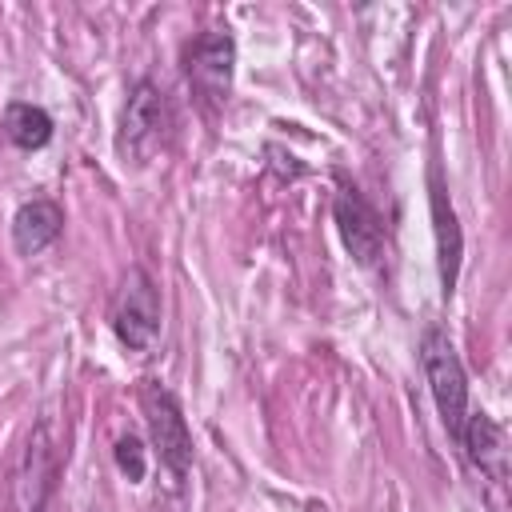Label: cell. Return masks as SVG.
<instances>
[{
	"label": "cell",
	"instance_id": "7",
	"mask_svg": "<svg viewBox=\"0 0 512 512\" xmlns=\"http://www.w3.org/2000/svg\"><path fill=\"white\" fill-rule=\"evenodd\" d=\"M332 216H336L340 240H344V248L352 252V260L364 264V268H376V264L384 260V252H388V232H384L380 212L360 196L356 184H340V188H336Z\"/></svg>",
	"mask_w": 512,
	"mask_h": 512
},
{
	"label": "cell",
	"instance_id": "6",
	"mask_svg": "<svg viewBox=\"0 0 512 512\" xmlns=\"http://www.w3.org/2000/svg\"><path fill=\"white\" fill-rule=\"evenodd\" d=\"M56 476H60V448H56L48 424H40L24 440L20 460L12 468V504H16V512H48V500L56 492Z\"/></svg>",
	"mask_w": 512,
	"mask_h": 512
},
{
	"label": "cell",
	"instance_id": "10",
	"mask_svg": "<svg viewBox=\"0 0 512 512\" xmlns=\"http://www.w3.org/2000/svg\"><path fill=\"white\" fill-rule=\"evenodd\" d=\"M60 232H64V208H60L56 200L36 196V200L20 204L16 216H12V244H16V252H24V256L44 252L48 244L60 240Z\"/></svg>",
	"mask_w": 512,
	"mask_h": 512
},
{
	"label": "cell",
	"instance_id": "1",
	"mask_svg": "<svg viewBox=\"0 0 512 512\" xmlns=\"http://www.w3.org/2000/svg\"><path fill=\"white\" fill-rule=\"evenodd\" d=\"M172 124L176 120H172L168 96L152 80H136L132 92H128V100H124V112H120L116 152L124 156V164H148L168 144Z\"/></svg>",
	"mask_w": 512,
	"mask_h": 512
},
{
	"label": "cell",
	"instance_id": "5",
	"mask_svg": "<svg viewBox=\"0 0 512 512\" xmlns=\"http://www.w3.org/2000/svg\"><path fill=\"white\" fill-rule=\"evenodd\" d=\"M232 64H236V40L228 36V28L200 32L184 48V76H188V88L196 92V100L204 108H220L228 100Z\"/></svg>",
	"mask_w": 512,
	"mask_h": 512
},
{
	"label": "cell",
	"instance_id": "9",
	"mask_svg": "<svg viewBox=\"0 0 512 512\" xmlns=\"http://www.w3.org/2000/svg\"><path fill=\"white\" fill-rule=\"evenodd\" d=\"M456 444L464 448V456L472 460V468H476L484 480H492L496 488L508 484V440H504V428H500L488 412H476V408H472Z\"/></svg>",
	"mask_w": 512,
	"mask_h": 512
},
{
	"label": "cell",
	"instance_id": "2",
	"mask_svg": "<svg viewBox=\"0 0 512 512\" xmlns=\"http://www.w3.org/2000/svg\"><path fill=\"white\" fill-rule=\"evenodd\" d=\"M420 368L428 376V392L436 400V412L448 428L452 440H460L464 432V420L472 412V400H468V376H464V364L448 340V332L440 328H428L420 336Z\"/></svg>",
	"mask_w": 512,
	"mask_h": 512
},
{
	"label": "cell",
	"instance_id": "8",
	"mask_svg": "<svg viewBox=\"0 0 512 512\" xmlns=\"http://www.w3.org/2000/svg\"><path fill=\"white\" fill-rule=\"evenodd\" d=\"M428 208H432V232H436V268H440V288L452 296L456 276H460V256H464V232L456 224L452 196L440 180V168H428Z\"/></svg>",
	"mask_w": 512,
	"mask_h": 512
},
{
	"label": "cell",
	"instance_id": "12",
	"mask_svg": "<svg viewBox=\"0 0 512 512\" xmlns=\"http://www.w3.org/2000/svg\"><path fill=\"white\" fill-rule=\"evenodd\" d=\"M112 456H116V468H120V472H124L132 484H140V480H144V472H148V456H144V444H140L132 432L116 440Z\"/></svg>",
	"mask_w": 512,
	"mask_h": 512
},
{
	"label": "cell",
	"instance_id": "4",
	"mask_svg": "<svg viewBox=\"0 0 512 512\" xmlns=\"http://www.w3.org/2000/svg\"><path fill=\"white\" fill-rule=\"evenodd\" d=\"M140 408H144V420H148V432H152V444H156L164 468L176 480H184L192 468V432H188V420L180 412V400L160 380H144Z\"/></svg>",
	"mask_w": 512,
	"mask_h": 512
},
{
	"label": "cell",
	"instance_id": "11",
	"mask_svg": "<svg viewBox=\"0 0 512 512\" xmlns=\"http://www.w3.org/2000/svg\"><path fill=\"white\" fill-rule=\"evenodd\" d=\"M0 128H4V136L16 144V148H44L48 140H52V116H48V108H40V104H28V100H12L8 108H4V120H0Z\"/></svg>",
	"mask_w": 512,
	"mask_h": 512
},
{
	"label": "cell",
	"instance_id": "3",
	"mask_svg": "<svg viewBox=\"0 0 512 512\" xmlns=\"http://www.w3.org/2000/svg\"><path fill=\"white\" fill-rule=\"evenodd\" d=\"M108 324H112L116 340L128 352H144L156 340V332H160V288L140 264L124 272V280L112 296Z\"/></svg>",
	"mask_w": 512,
	"mask_h": 512
}]
</instances>
